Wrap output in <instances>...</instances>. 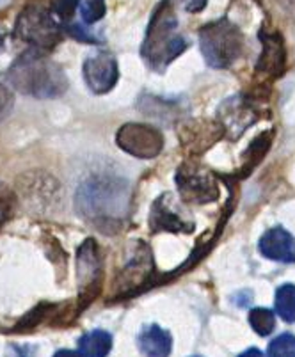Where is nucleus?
Here are the masks:
<instances>
[{
    "mask_svg": "<svg viewBox=\"0 0 295 357\" xmlns=\"http://www.w3.org/2000/svg\"><path fill=\"white\" fill-rule=\"evenodd\" d=\"M8 79L15 89L34 98H55L68 89L64 71L36 52L18 57L9 70Z\"/></svg>",
    "mask_w": 295,
    "mask_h": 357,
    "instance_id": "f03ea898",
    "label": "nucleus"
},
{
    "mask_svg": "<svg viewBox=\"0 0 295 357\" xmlns=\"http://www.w3.org/2000/svg\"><path fill=\"white\" fill-rule=\"evenodd\" d=\"M130 190L121 180L109 176L89 178L80 185L77 192V208L91 222L107 228L118 224L128 212Z\"/></svg>",
    "mask_w": 295,
    "mask_h": 357,
    "instance_id": "f257e3e1",
    "label": "nucleus"
},
{
    "mask_svg": "<svg viewBox=\"0 0 295 357\" xmlns=\"http://www.w3.org/2000/svg\"><path fill=\"white\" fill-rule=\"evenodd\" d=\"M116 142L123 151L137 158H155L164 148V137L157 128L142 123H126L116 134Z\"/></svg>",
    "mask_w": 295,
    "mask_h": 357,
    "instance_id": "423d86ee",
    "label": "nucleus"
},
{
    "mask_svg": "<svg viewBox=\"0 0 295 357\" xmlns=\"http://www.w3.org/2000/svg\"><path fill=\"white\" fill-rule=\"evenodd\" d=\"M84 79L96 95L109 93L119 79V68L116 59L109 54H96L84 63Z\"/></svg>",
    "mask_w": 295,
    "mask_h": 357,
    "instance_id": "9b49d317",
    "label": "nucleus"
},
{
    "mask_svg": "<svg viewBox=\"0 0 295 357\" xmlns=\"http://www.w3.org/2000/svg\"><path fill=\"white\" fill-rule=\"evenodd\" d=\"M249 324L260 336H268L275 327V314L265 307H256L249 313Z\"/></svg>",
    "mask_w": 295,
    "mask_h": 357,
    "instance_id": "a211bd4d",
    "label": "nucleus"
},
{
    "mask_svg": "<svg viewBox=\"0 0 295 357\" xmlns=\"http://www.w3.org/2000/svg\"><path fill=\"white\" fill-rule=\"evenodd\" d=\"M79 0H55L54 11L61 16V18H70L75 11Z\"/></svg>",
    "mask_w": 295,
    "mask_h": 357,
    "instance_id": "5701e85b",
    "label": "nucleus"
},
{
    "mask_svg": "<svg viewBox=\"0 0 295 357\" xmlns=\"http://www.w3.org/2000/svg\"><path fill=\"white\" fill-rule=\"evenodd\" d=\"M139 349L146 357H167L173 349L171 334L158 326L146 327L139 334Z\"/></svg>",
    "mask_w": 295,
    "mask_h": 357,
    "instance_id": "4468645a",
    "label": "nucleus"
},
{
    "mask_svg": "<svg viewBox=\"0 0 295 357\" xmlns=\"http://www.w3.org/2000/svg\"><path fill=\"white\" fill-rule=\"evenodd\" d=\"M13 105H15V96H13L11 89L6 87L4 84H0V119H4L11 112Z\"/></svg>",
    "mask_w": 295,
    "mask_h": 357,
    "instance_id": "4be33fe9",
    "label": "nucleus"
},
{
    "mask_svg": "<svg viewBox=\"0 0 295 357\" xmlns=\"http://www.w3.org/2000/svg\"><path fill=\"white\" fill-rule=\"evenodd\" d=\"M54 357H82L80 352H73V350H59Z\"/></svg>",
    "mask_w": 295,
    "mask_h": 357,
    "instance_id": "a878e982",
    "label": "nucleus"
},
{
    "mask_svg": "<svg viewBox=\"0 0 295 357\" xmlns=\"http://www.w3.org/2000/svg\"><path fill=\"white\" fill-rule=\"evenodd\" d=\"M150 226L155 233H190L194 229L189 213L180 203H176L173 194H164L155 201L150 212Z\"/></svg>",
    "mask_w": 295,
    "mask_h": 357,
    "instance_id": "1a4fd4ad",
    "label": "nucleus"
},
{
    "mask_svg": "<svg viewBox=\"0 0 295 357\" xmlns=\"http://www.w3.org/2000/svg\"><path fill=\"white\" fill-rule=\"evenodd\" d=\"M112 347V337L105 331H91L80 337L79 349L82 357H105Z\"/></svg>",
    "mask_w": 295,
    "mask_h": 357,
    "instance_id": "dca6fc26",
    "label": "nucleus"
},
{
    "mask_svg": "<svg viewBox=\"0 0 295 357\" xmlns=\"http://www.w3.org/2000/svg\"><path fill=\"white\" fill-rule=\"evenodd\" d=\"M201 52L212 68H228L239 59L244 47L242 32L228 20L213 22L201 29Z\"/></svg>",
    "mask_w": 295,
    "mask_h": 357,
    "instance_id": "20e7f679",
    "label": "nucleus"
},
{
    "mask_svg": "<svg viewBox=\"0 0 295 357\" xmlns=\"http://www.w3.org/2000/svg\"><path fill=\"white\" fill-rule=\"evenodd\" d=\"M275 313L283 318L285 322H295V284H283L275 291Z\"/></svg>",
    "mask_w": 295,
    "mask_h": 357,
    "instance_id": "f3484780",
    "label": "nucleus"
},
{
    "mask_svg": "<svg viewBox=\"0 0 295 357\" xmlns=\"http://www.w3.org/2000/svg\"><path fill=\"white\" fill-rule=\"evenodd\" d=\"M239 357H264V354H262L258 349H249L245 350L244 354H241Z\"/></svg>",
    "mask_w": 295,
    "mask_h": 357,
    "instance_id": "bb28decb",
    "label": "nucleus"
},
{
    "mask_svg": "<svg viewBox=\"0 0 295 357\" xmlns=\"http://www.w3.org/2000/svg\"><path fill=\"white\" fill-rule=\"evenodd\" d=\"M9 215H11V201L0 197V226L9 219Z\"/></svg>",
    "mask_w": 295,
    "mask_h": 357,
    "instance_id": "393cba45",
    "label": "nucleus"
},
{
    "mask_svg": "<svg viewBox=\"0 0 295 357\" xmlns=\"http://www.w3.org/2000/svg\"><path fill=\"white\" fill-rule=\"evenodd\" d=\"M260 40L264 41V52L260 55L256 71L258 73L268 75V77H280L285 71V64H287V54H285L283 40L280 38L278 32H260Z\"/></svg>",
    "mask_w": 295,
    "mask_h": 357,
    "instance_id": "f8f14e48",
    "label": "nucleus"
},
{
    "mask_svg": "<svg viewBox=\"0 0 295 357\" xmlns=\"http://www.w3.org/2000/svg\"><path fill=\"white\" fill-rule=\"evenodd\" d=\"M16 32L22 40L38 48H50L61 40V31L54 18L38 8L29 9L18 18Z\"/></svg>",
    "mask_w": 295,
    "mask_h": 357,
    "instance_id": "6e6552de",
    "label": "nucleus"
},
{
    "mask_svg": "<svg viewBox=\"0 0 295 357\" xmlns=\"http://www.w3.org/2000/svg\"><path fill=\"white\" fill-rule=\"evenodd\" d=\"M80 15L86 24H96L105 15V0H84Z\"/></svg>",
    "mask_w": 295,
    "mask_h": 357,
    "instance_id": "412c9836",
    "label": "nucleus"
},
{
    "mask_svg": "<svg viewBox=\"0 0 295 357\" xmlns=\"http://www.w3.org/2000/svg\"><path fill=\"white\" fill-rule=\"evenodd\" d=\"M271 137H272V134H265V135H260V137L256 139V141H252V144L249 146L248 155H245V157H248L245 158V160H248L245 171H249L251 167H255L256 162L264 157L265 151H267L268 146H271Z\"/></svg>",
    "mask_w": 295,
    "mask_h": 357,
    "instance_id": "aec40b11",
    "label": "nucleus"
},
{
    "mask_svg": "<svg viewBox=\"0 0 295 357\" xmlns=\"http://www.w3.org/2000/svg\"><path fill=\"white\" fill-rule=\"evenodd\" d=\"M153 274V259H151L150 249L144 243L139 242L134 249V256L128 259L126 267L119 272L116 290L119 297L123 295H132L137 290L144 288L150 283V278Z\"/></svg>",
    "mask_w": 295,
    "mask_h": 357,
    "instance_id": "9d476101",
    "label": "nucleus"
},
{
    "mask_svg": "<svg viewBox=\"0 0 295 357\" xmlns=\"http://www.w3.org/2000/svg\"><path fill=\"white\" fill-rule=\"evenodd\" d=\"M176 31L178 20L174 16L173 4L169 0H164L151 16L144 47H142L146 63L153 70L164 71L167 64L173 63L187 48V41Z\"/></svg>",
    "mask_w": 295,
    "mask_h": 357,
    "instance_id": "7ed1b4c3",
    "label": "nucleus"
},
{
    "mask_svg": "<svg viewBox=\"0 0 295 357\" xmlns=\"http://www.w3.org/2000/svg\"><path fill=\"white\" fill-rule=\"evenodd\" d=\"M103 259L98 243L87 238L77 252V281H79V298L82 306L93 303L102 290Z\"/></svg>",
    "mask_w": 295,
    "mask_h": 357,
    "instance_id": "39448f33",
    "label": "nucleus"
},
{
    "mask_svg": "<svg viewBox=\"0 0 295 357\" xmlns=\"http://www.w3.org/2000/svg\"><path fill=\"white\" fill-rule=\"evenodd\" d=\"M268 357H295V336L281 334L268 345Z\"/></svg>",
    "mask_w": 295,
    "mask_h": 357,
    "instance_id": "6ab92c4d",
    "label": "nucleus"
},
{
    "mask_svg": "<svg viewBox=\"0 0 295 357\" xmlns=\"http://www.w3.org/2000/svg\"><path fill=\"white\" fill-rule=\"evenodd\" d=\"M0 43H2V38H0Z\"/></svg>",
    "mask_w": 295,
    "mask_h": 357,
    "instance_id": "cd10ccee",
    "label": "nucleus"
},
{
    "mask_svg": "<svg viewBox=\"0 0 295 357\" xmlns=\"http://www.w3.org/2000/svg\"><path fill=\"white\" fill-rule=\"evenodd\" d=\"M180 2L189 13H199L206 6V0H180Z\"/></svg>",
    "mask_w": 295,
    "mask_h": 357,
    "instance_id": "b1692460",
    "label": "nucleus"
},
{
    "mask_svg": "<svg viewBox=\"0 0 295 357\" xmlns=\"http://www.w3.org/2000/svg\"><path fill=\"white\" fill-rule=\"evenodd\" d=\"M194 357H199V356H194Z\"/></svg>",
    "mask_w": 295,
    "mask_h": 357,
    "instance_id": "c85d7f7f",
    "label": "nucleus"
},
{
    "mask_svg": "<svg viewBox=\"0 0 295 357\" xmlns=\"http://www.w3.org/2000/svg\"><path fill=\"white\" fill-rule=\"evenodd\" d=\"M222 135L220 126L212 125V123H187L181 126V141L189 149H205L212 146L217 137Z\"/></svg>",
    "mask_w": 295,
    "mask_h": 357,
    "instance_id": "2eb2a0df",
    "label": "nucleus"
},
{
    "mask_svg": "<svg viewBox=\"0 0 295 357\" xmlns=\"http://www.w3.org/2000/svg\"><path fill=\"white\" fill-rule=\"evenodd\" d=\"M174 181L181 199L187 203H212L219 197V189L212 174L190 162L178 169Z\"/></svg>",
    "mask_w": 295,
    "mask_h": 357,
    "instance_id": "0eeeda50",
    "label": "nucleus"
},
{
    "mask_svg": "<svg viewBox=\"0 0 295 357\" xmlns=\"http://www.w3.org/2000/svg\"><path fill=\"white\" fill-rule=\"evenodd\" d=\"M260 252L268 259L295 263V238L283 228H272L262 236Z\"/></svg>",
    "mask_w": 295,
    "mask_h": 357,
    "instance_id": "ddd939ff",
    "label": "nucleus"
}]
</instances>
